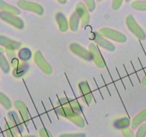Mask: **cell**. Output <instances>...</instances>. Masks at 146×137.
Masks as SVG:
<instances>
[{"instance_id": "8", "label": "cell", "mask_w": 146, "mask_h": 137, "mask_svg": "<svg viewBox=\"0 0 146 137\" xmlns=\"http://www.w3.org/2000/svg\"><path fill=\"white\" fill-rule=\"evenodd\" d=\"M69 49L74 54L86 61H93L92 56L89 50H87L82 46L77 43H71L69 45Z\"/></svg>"}, {"instance_id": "23", "label": "cell", "mask_w": 146, "mask_h": 137, "mask_svg": "<svg viewBox=\"0 0 146 137\" xmlns=\"http://www.w3.org/2000/svg\"><path fill=\"white\" fill-rule=\"evenodd\" d=\"M80 20L79 17L78 16V14H76V11L71 14V17L69 19V28L72 31H77L78 29V27H79V24H80Z\"/></svg>"}, {"instance_id": "1", "label": "cell", "mask_w": 146, "mask_h": 137, "mask_svg": "<svg viewBox=\"0 0 146 137\" xmlns=\"http://www.w3.org/2000/svg\"><path fill=\"white\" fill-rule=\"evenodd\" d=\"M56 112L59 116L69 120L79 128H84L85 126V120L80 114V113L69 107L58 106L56 108Z\"/></svg>"}, {"instance_id": "26", "label": "cell", "mask_w": 146, "mask_h": 137, "mask_svg": "<svg viewBox=\"0 0 146 137\" xmlns=\"http://www.w3.org/2000/svg\"><path fill=\"white\" fill-rule=\"evenodd\" d=\"M0 68L5 74H7L10 71V64L4 54L0 55Z\"/></svg>"}, {"instance_id": "25", "label": "cell", "mask_w": 146, "mask_h": 137, "mask_svg": "<svg viewBox=\"0 0 146 137\" xmlns=\"http://www.w3.org/2000/svg\"><path fill=\"white\" fill-rule=\"evenodd\" d=\"M0 104L2 105V106L7 111L11 109V106H12L11 100L7 96H6L4 93L1 92V91H0Z\"/></svg>"}, {"instance_id": "13", "label": "cell", "mask_w": 146, "mask_h": 137, "mask_svg": "<svg viewBox=\"0 0 146 137\" xmlns=\"http://www.w3.org/2000/svg\"><path fill=\"white\" fill-rule=\"evenodd\" d=\"M58 104L59 106H66L69 107L78 112H82L83 108L81 104L78 102V101L76 99H73L71 98H67V97H63V98H58Z\"/></svg>"}, {"instance_id": "4", "label": "cell", "mask_w": 146, "mask_h": 137, "mask_svg": "<svg viewBox=\"0 0 146 137\" xmlns=\"http://www.w3.org/2000/svg\"><path fill=\"white\" fill-rule=\"evenodd\" d=\"M34 62L36 63L37 67L47 75H50L52 74L53 68L50 65L49 63L45 59L44 57L43 56L42 53L40 51H36L34 54Z\"/></svg>"}, {"instance_id": "36", "label": "cell", "mask_w": 146, "mask_h": 137, "mask_svg": "<svg viewBox=\"0 0 146 137\" xmlns=\"http://www.w3.org/2000/svg\"><path fill=\"white\" fill-rule=\"evenodd\" d=\"M4 49H2L0 47V55H2V54H4Z\"/></svg>"}, {"instance_id": "39", "label": "cell", "mask_w": 146, "mask_h": 137, "mask_svg": "<svg viewBox=\"0 0 146 137\" xmlns=\"http://www.w3.org/2000/svg\"><path fill=\"white\" fill-rule=\"evenodd\" d=\"M125 1H131V0H125Z\"/></svg>"}, {"instance_id": "30", "label": "cell", "mask_w": 146, "mask_h": 137, "mask_svg": "<svg viewBox=\"0 0 146 137\" xmlns=\"http://www.w3.org/2000/svg\"><path fill=\"white\" fill-rule=\"evenodd\" d=\"M39 136L40 137H54L48 129L44 127H42L39 129Z\"/></svg>"}, {"instance_id": "21", "label": "cell", "mask_w": 146, "mask_h": 137, "mask_svg": "<svg viewBox=\"0 0 146 137\" xmlns=\"http://www.w3.org/2000/svg\"><path fill=\"white\" fill-rule=\"evenodd\" d=\"M4 132L7 137H19L17 129L9 120L6 121L4 124Z\"/></svg>"}, {"instance_id": "20", "label": "cell", "mask_w": 146, "mask_h": 137, "mask_svg": "<svg viewBox=\"0 0 146 137\" xmlns=\"http://www.w3.org/2000/svg\"><path fill=\"white\" fill-rule=\"evenodd\" d=\"M0 46H3L4 47L7 46H12L15 48L16 50H17L21 47V44L19 41L11 39L4 36H0Z\"/></svg>"}, {"instance_id": "42", "label": "cell", "mask_w": 146, "mask_h": 137, "mask_svg": "<svg viewBox=\"0 0 146 137\" xmlns=\"http://www.w3.org/2000/svg\"></svg>"}, {"instance_id": "28", "label": "cell", "mask_w": 146, "mask_h": 137, "mask_svg": "<svg viewBox=\"0 0 146 137\" xmlns=\"http://www.w3.org/2000/svg\"><path fill=\"white\" fill-rule=\"evenodd\" d=\"M135 137H146V124H142L138 127Z\"/></svg>"}, {"instance_id": "17", "label": "cell", "mask_w": 146, "mask_h": 137, "mask_svg": "<svg viewBox=\"0 0 146 137\" xmlns=\"http://www.w3.org/2000/svg\"><path fill=\"white\" fill-rule=\"evenodd\" d=\"M145 121H146V108L138 113L132 120L131 122L132 129L136 130Z\"/></svg>"}, {"instance_id": "35", "label": "cell", "mask_w": 146, "mask_h": 137, "mask_svg": "<svg viewBox=\"0 0 146 137\" xmlns=\"http://www.w3.org/2000/svg\"><path fill=\"white\" fill-rule=\"evenodd\" d=\"M57 1H58V2L60 3V4H66V3L67 0H57Z\"/></svg>"}, {"instance_id": "29", "label": "cell", "mask_w": 146, "mask_h": 137, "mask_svg": "<svg viewBox=\"0 0 146 137\" xmlns=\"http://www.w3.org/2000/svg\"><path fill=\"white\" fill-rule=\"evenodd\" d=\"M85 5L88 8V11L92 12L96 9V2L95 0H84Z\"/></svg>"}, {"instance_id": "40", "label": "cell", "mask_w": 146, "mask_h": 137, "mask_svg": "<svg viewBox=\"0 0 146 137\" xmlns=\"http://www.w3.org/2000/svg\"><path fill=\"white\" fill-rule=\"evenodd\" d=\"M0 118H1V112H0Z\"/></svg>"}, {"instance_id": "14", "label": "cell", "mask_w": 146, "mask_h": 137, "mask_svg": "<svg viewBox=\"0 0 146 137\" xmlns=\"http://www.w3.org/2000/svg\"><path fill=\"white\" fill-rule=\"evenodd\" d=\"M8 118L9 121H11L14 126L15 128L17 129V132L19 135L22 136L23 132H24V127L23 122L20 119L18 114L14 111H10L8 112Z\"/></svg>"}, {"instance_id": "34", "label": "cell", "mask_w": 146, "mask_h": 137, "mask_svg": "<svg viewBox=\"0 0 146 137\" xmlns=\"http://www.w3.org/2000/svg\"><path fill=\"white\" fill-rule=\"evenodd\" d=\"M141 84H142V85L146 86V75L143 77V78H142V81H141Z\"/></svg>"}, {"instance_id": "24", "label": "cell", "mask_w": 146, "mask_h": 137, "mask_svg": "<svg viewBox=\"0 0 146 137\" xmlns=\"http://www.w3.org/2000/svg\"><path fill=\"white\" fill-rule=\"evenodd\" d=\"M31 57H32V52L27 47L21 49L18 52V57L21 61L27 62L31 58Z\"/></svg>"}, {"instance_id": "33", "label": "cell", "mask_w": 146, "mask_h": 137, "mask_svg": "<svg viewBox=\"0 0 146 137\" xmlns=\"http://www.w3.org/2000/svg\"><path fill=\"white\" fill-rule=\"evenodd\" d=\"M58 137H86V135L83 133L78 134H61Z\"/></svg>"}, {"instance_id": "16", "label": "cell", "mask_w": 146, "mask_h": 137, "mask_svg": "<svg viewBox=\"0 0 146 137\" xmlns=\"http://www.w3.org/2000/svg\"><path fill=\"white\" fill-rule=\"evenodd\" d=\"M56 21L58 25L60 31L66 32L69 28V23L68 22L66 16L62 12H58L56 14Z\"/></svg>"}, {"instance_id": "12", "label": "cell", "mask_w": 146, "mask_h": 137, "mask_svg": "<svg viewBox=\"0 0 146 137\" xmlns=\"http://www.w3.org/2000/svg\"><path fill=\"white\" fill-rule=\"evenodd\" d=\"M78 88L83 100L87 105H90L92 102L93 94L88 83L86 81H81L78 84Z\"/></svg>"}, {"instance_id": "18", "label": "cell", "mask_w": 146, "mask_h": 137, "mask_svg": "<svg viewBox=\"0 0 146 137\" xmlns=\"http://www.w3.org/2000/svg\"><path fill=\"white\" fill-rule=\"evenodd\" d=\"M0 10L1 11L9 13V14H14V15H19L21 13L19 9L9 4H7L3 0H0Z\"/></svg>"}, {"instance_id": "19", "label": "cell", "mask_w": 146, "mask_h": 137, "mask_svg": "<svg viewBox=\"0 0 146 137\" xmlns=\"http://www.w3.org/2000/svg\"><path fill=\"white\" fill-rule=\"evenodd\" d=\"M29 64L27 62H24V61H21L19 66L16 68H14L13 69L12 74L15 78H20V77L23 76L27 72V71L29 70Z\"/></svg>"}, {"instance_id": "41", "label": "cell", "mask_w": 146, "mask_h": 137, "mask_svg": "<svg viewBox=\"0 0 146 137\" xmlns=\"http://www.w3.org/2000/svg\"><path fill=\"white\" fill-rule=\"evenodd\" d=\"M101 137H104V136H101Z\"/></svg>"}, {"instance_id": "11", "label": "cell", "mask_w": 146, "mask_h": 137, "mask_svg": "<svg viewBox=\"0 0 146 137\" xmlns=\"http://www.w3.org/2000/svg\"><path fill=\"white\" fill-rule=\"evenodd\" d=\"M14 105L15 108L18 110L20 116L21 117L23 123L25 124V126H28L30 124V116L29 114L28 108H27L26 104L22 101L17 100L14 102Z\"/></svg>"}, {"instance_id": "2", "label": "cell", "mask_w": 146, "mask_h": 137, "mask_svg": "<svg viewBox=\"0 0 146 137\" xmlns=\"http://www.w3.org/2000/svg\"><path fill=\"white\" fill-rule=\"evenodd\" d=\"M98 33L108 39L113 40L118 43H125L127 41V37L125 34L121 31L108 27L100 29Z\"/></svg>"}, {"instance_id": "15", "label": "cell", "mask_w": 146, "mask_h": 137, "mask_svg": "<svg viewBox=\"0 0 146 137\" xmlns=\"http://www.w3.org/2000/svg\"><path fill=\"white\" fill-rule=\"evenodd\" d=\"M15 51V48L12 46H7V47H5V51L6 54H7V58H8V61L9 62L10 65L14 68L18 67L19 64L21 63L19 61V57H17V54H16Z\"/></svg>"}, {"instance_id": "3", "label": "cell", "mask_w": 146, "mask_h": 137, "mask_svg": "<svg viewBox=\"0 0 146 137\" xmlns=\"http://www.w3.org/2000/svg\"><path fill=\"white\" fill-rule=\"evenodd\" d=\"M126 25L128 27V29L130 31L133 33L136 37H138L141 40H145L146 39V34L142 27L138 24L136 20L133 17L132 14H129L126 17L125 19Z\"/></svg>"}, {"instance_id": "32", "label": "cell", "mask_w": 146, "mask_h": 137, "mask_svg": "<svg viewBox=\"0 0 146 137\" xmlns=\"http://www.w3.org/2000/svg\"><path fill=\"white\" fill-rule=\"evenodd\" d=\"M123 2V0H113L112 1V9L113 10H118L122 6Z\"/></svg>"}, {"instance_id": "38", "label": "cell", "mask_w": 146, "mask_h": 137, "mask_svg": "<svg viewBox=\"0 0 146 137\" xmlns=\"http://www.w3.org/2000/svg\"><path fill=\"white\" fill-rule=\"evenodd\" d=\"M97 1H98V2H101V1H104V0H96Z\"/></svg>"}, {"instance_id": "27", "label": "cell", "mask_w": 146, "mask_h": 137, "mask_svg": "<svg viewBox=\"0 0 146 137\" xmlns=\"http://www.w3.org/2000/svg\"><path fill=\"white\" fill-rule=\"evenodd\" d=\"M131 7L135 10L138 11H146V0L144 1H141V0H138V1H134L131 3Z\"/></svg>"}, {"instance_id": "31", "label": "cell", "mask_w": 146, "mask_h": 137, "mask_svg": "<svg viewBox=\"0 0 146 137\" xmlns=\"http://www.w3.org/2000/svg\"><path fill=\"white\" fill-rule=\"evenodd\" d=\"M122 134L125 137H135V134L129 127L122 129Z\"/></svg>"}, {"instance_id": "9", "label": "cell", "mask_w": 146, "mask_h": 137, "mask_svg": "<svg viewBox=\"0 0 146 137\" xmlns=\"http://www.w3.org/2000/svg\"><path fill=\"white\" fill-rule=\"evenodd\" d=\"M88 50L91 52L94 64L98 68H104L106 67L105 61H104V58H103V56L101 54V51H99L97 46L94 43H91L89 44V46H88Z\"/></svg>"}, {"instance_id": "6", "label": "cell", "mask_w": 146, "mask_h": 137, "mask_svg": "<svg viewBox=\"0 0 146 137\" xmlns=\"http://www.w3.org/2000/svg\"><path fill=\"white\" fill-rule=\"evenodd\" d=\"M0 19L19 29H22L24 27V21L17 17V15L4 11H0Z\"/></svg>"}, {"instance_id": "10", "label": "cell", "mask_w": 146, "mask_h": 137, "mask_svg": "<svg viewBox=\"0 0 146 137\" xmlns=\"http://www.w3.org/2000/svg\"><path fill=\"white\" fill-rule=\"evenodd\" d=\"M93 40L96 43L97 45L100 46L101 47L104 48V49L107 50L108 51H115V47L112 42L108 41V39L103 37L98 32L93 33Z\"/></svg>"}, {"instance_id": "7", "label": "cell", "mask_w": 146, "mask_h": 137, "mask_svg": "<svg viewBox=\"0 0 146 137\" xmlns=\"http://www.w3.org/2000/svg\"><path fill=\"white\" fill-rule=\"evenodd\" d=\"M17 6L21 9L28 11H31L38 15H42L44 12V9L41 5L32 1H26V0H19L17 2Z\"/></svg>"}, {"instance_id": "5", "label": "cell", "mask_w": 146, "mask_h": 137, "mask_svg": "<svg viewBox=\"0 0 146 137\" xmlns=\"http://www.w3.org/2000/svg\"><path fill=\"white\" fill-rule=\"evenodd\" d=\"M76 12L79 17L80 20H81V27H87L89 24L90 20H91V17H90L89 11L85 4L82 2H79L76 4Z\"/></svg>"}, {"instance_id": "37", "label": "cell", "mask_w": 146, "mask_h": 137, "mask_svg": "<svg viewBox=\"0 0 146 137\" xmlns=\"http://www.w3.org/2000/svg\"><path fill=\"white\" fill-rule=\"evenodd\" d=\"M21 137H36L35 136H32V135H29V136H21Z\"/></svg>"}, {"instance_id": "22", "label": "cell", "mask_w": 146, "mask_h": 137, "mask_svg": "<svg viewBox=\"0 0 146 137\" xmlns=\"http://www.w3.org/2000/svg\"><path fill=\"white\" fill-rule=\"evenodd\" d=\"M113 126L117 129H124L131 126V120L128 117H123V118H118L114 121L113 124Z\"/></svg>"}]
</instances>
